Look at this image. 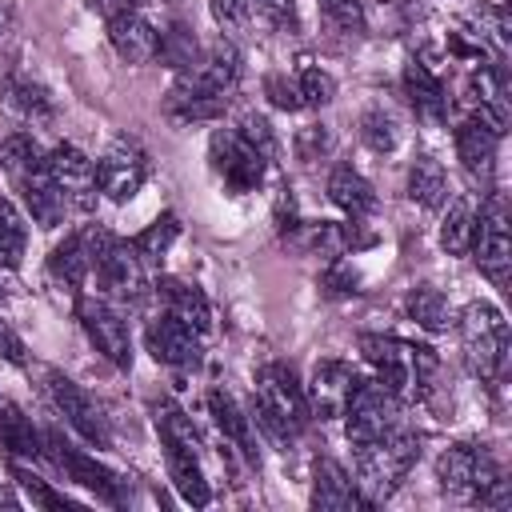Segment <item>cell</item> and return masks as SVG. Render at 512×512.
I'll return each instance as SVG.
<instances>
[{"instance_id": "cell-7", "label": "cell", "mask_w": 512, "mask_h": 512, "mask_svg": "<svg viewBox=\"0 0 512 512\" xmlns=\"http://www.w3.org/2000/svg\"><path fill=\"white\" fill-rule=\"evenodd\" d=\"M208 160H212V172L224 180L228 192H256L264 184V172H268V156L240 136V128H216L212 140H208Z\"/></svg>"}, {"instance_id": "cell-9", "label": "cell", "mask_w": 512, "mask_h": 512, "mask_svg": "<svg viewBox=\"0 0 512 512\" xmlns=\"http://www.w3.org/2000/svg\"><path fill=\"white\" fill-rule=\"evenodd\" d=\"M240 80V52L232 40H216L208 44L188 68H180L172 96H228Z\"/></svg>"}, {"instance_id": "cell-26", "label": "cell", "mask_w": 512, "mask_h": 512, "mask_svg": "<svg viewBox=\"0 0 512 512\" xmlns=\"http://www.w3.org/2000/svg\"><path fill=\"white\" fill-rule=\"evenodd\" d=\"M48 276H52L60 288H72V292L84 288V280L92 276V256H88L84 232H72V236H64V244L52 248V256H48Z\"/></svg>"}, {"instance_id": "cell-28", "label": "cell", "mask_w": 512, "mask_h": 512, "mask_svg": "<svg viewBox=\"0 0 512 512\" xmlns=\"http://www.w3.org/2000/svg\"><path fill=\"white\" fill-rule=\"evenodd\" d=\"M0 448L20 460H44V432H36V424L8 400L0 404Z\"/></svg>"}, {"instance_id": "cell-47", "label": "cell", "mask_w": 512, "mask_h": 512, "mask_svg": "<svg viewBox=\"0 0 512 512\" xmlns=\"http://www.w3.org/2000/svg\"><path fill=\"white\" fill-rule=\"evenodd\" d=\"M252 12H260V16H268V20H284L288 16V0H244Z\"/></svg>"}, {"instance_id": "cell-33", "label": "cell", "mask_w": 512, "mask_h": 512, "mask_svg": "<svg viewBox=\"0 0 512 512\" xmlns=\"http://www.w3.org/2000/svg\"><path fill=\"white\" fill-rule=\"evenodd\" d=\"M472 232H476V204L468 196H456L448 204V216L440 224V248L448 256H468L472 248Z\"/></svg>"}, {"instance_id": "cell-43", "label": "cell", "mask_w": 512, "mask_h": 512, "mask_svg": "<svg viewBox=\"0 0 512 512\" xmlns=\"http://www.w3.org/2000/svg\"><path fill=\"white\" fill-rule=\"evenodd\" d=\"M240 136L244 140H252L268 160H276V136H272V128H268V120L264 116H256V112H248V116H240Z\"/></svg>"}, {"instance_id": "cell-6", "label": "cell", "mask_w": 512, "mask_h": 512, "mask_svg": "<svg viewBox=\"0 0 512 512\" xmlns=\"http://www.w3.org/2000/svg\"><path fill=\"white\" fill-rule=\"evenodd\" d=\"M460 348L464 364L480 380H500L508 368V320L488 300H472L460 312Z\"/></svg>"}, {"instance_id": "cell-32", "label": "cell", "mask_w": 512, "mask_h": 512, "mask_svg": "<svg viewBox=\"0 0 512 512\" xmlns=\"http://www.w3.org/2000/svg\"><path fill=\"white\" fill-rule=\"evenodd\" d=\"M152 424L160 432V444L164 448H184V452H200V436H196V424L184 408H176L172 400H160L152 408Z\"/></svg>"}, {"instance_id": "cell-40", "label": "cell", "mask_w": 512, "mask_h": 512, "mask_svg": "<svg viewBox=\"0 0 512 512\" xmlns=\"http://www.w3.org/2000/svg\"><path fill=\"white\" fill-rule=\"evenodd\" d=\"M12 476H16V484L28 492V500H32L36 508H76V500H68L64 492H52V488H48L44 480H36L28 468H16Z\"/></svg>"}, {"instance_id": "cell-35", "label": "cell", "mask_w": 512, "mask_h": 512, "mask_svg": "<svg viewBox=\"0 0 512 512\" xmlns=\"http://www.w3.org/2000/svg\"><path fill=\"white\" fill-rule=\"evenodd\" d=\"M180 236V220H176V212H160L144 232H136L128 244H132V252L140 256V260H156V256H164L168 248H172V240Z\"/></svg>"}, {"instance_id": "cell-44", "label": "cell", "mask_w": 512, "mask_h": 512, "mask_svg": "<svg viewBox=\"0 0 512 512\" xmlns=\"http://www.w3.org/2000/svg\"><path fill=\"white\" fill-rule=\"evenodd\" d=\"M360 280H356V272L348 268V264H340V260H332L328 264V272L320 276V288L328 292V296H356L360 288H356Z\"/></svg>"}, {"instance_id": "cell-1", "label": "cell", "mask_w": 512, "mask_h": 512, "mask_svg": "<svg viewBox=\"0 0 512 512\" xmlns=\"http://www.w3.org/2000/svg\"><path fill=\"white\" fill-rule=\"evenodd\" d=\"M360 352L376 368V380L396 400H424L432 392L440 360H436V352L428 344H412V340H400V336L368 332V336H360Z\"/></svg>"}, {"instance_id": "cell-19", "label": "cell", "mask_w": 512, "mask_h": 512, "mask_svg": "<svg viewBox=\"0 0 512 512\" xmlns=\"http://www.w3.org/2000/svg\"><path fill=\"white\" fill-rule=\"evenodd\" d=\"M108 44L116 48V56L124 64H148L160 52V32L136 8H128V12L108 20Z\"/></svg>"}, {"instance_id": "cell-18", "label": "cell", "mask_w": 512, "mask_h": 512, "mask_svg": "<svg viewBox=\"0 0 512 512\" xmlns=\"http://www.w3.org/2000/svg\"><path fill=\"white\" fill-rule=\"evenodd\" d=\"M12 184H16L24 208L32 212V220H36L40 228H60V224H64L68 200H64V192L56 188V180H52V172H48V156H44L40 164H32L28 172H20Z\"/></svg>"}, {"instance_id": "cell-41", "label": "cell", "mask_w": 512, "mask_h": 512, "mask_svg": "<svg viewBox=\"0 0 512 512\" xmlns=\"http://www.w3.org/2000/svg\"><path fill=\"white\" fill-rule=\"evenodd\" d=\"M328 152H332V128L308 124V128L296 132V156H300L304 164H316V160L328 156Z\"/></svg>"}, {"instance_id": "cell-10", "label": "cell", "mask_w": 512, "mask_h": 512, "mask_svg": "<svg viewBox=\"0 0 512 512\" xmlns=\"http://www.w3.org/2000/svg\"><path fill=\"white\" fill-rule=\"evenodd\" d=\"M76 320L88 336V344L116 368H132V332L128 320L120 316V308H112V300L104 296H80L76 300Z\"/></svg>"}, {"instance_id": "cell-16", "label": "cell", "mask_w": 512, "mask_h": 512, "mask_svg": "<svg viewBox=\"0 0 512 512\" xmlns=\"http://www.w3.org/2000/svg\"><path fill=\"white\" fill-rule=\"evenodd\" d=\"M360 372L348 364V360H320L316 368H312V380H308V388H304V396H308V412L312 416H320V420H336V416H344V408H348V400H352V392L360 388Z\"/></svg>"}, {"instance_id": "cell-37", "label": "cell", "mask_w": 512, "mask_h": 512, "mask_svg": "<svg viewBox=\"0 0 512 512\" xmlns=\"http://www.w3.org/2000/svg\"><path fill=\"white\" fill-rule=\"evenodd\" d=\"M40 160H44V152H40V144H36L28 132L4 136V144H0V168L8 172V180H16L20 172H28V168L40 164Z\"/></svg>"}, {"instance_id": "cell-4", "label": "cell", "mask_w": 512, "mask_h": 512, "mask_svg": "<svg viewBox=\"0 0 512 512\" xmlns=\"http://www.w3.org/2000/svg\"><path fill=\"white\" fill-rule=\"evenodd\" d=\"M416 460H420V436L404 428H392L380 440L356 444V472H360L356 484L368 492V504L388 500Z\"/></svg>"}, {"instance_id": "cell-22", "label": "cell", "mask_w": 512, "mask_h": 512, "mask_svg": "<svg viewBox=\"0 0 512 512\" xmlns=\"http://www.w3.org/2000/svg\"><path fill=\"white\" fill-rule=\"evenodd\" d=\"M156 296L164 300V312H172L176 320H184L200 336L212 332V304H208V296L196 284H188L180 276H160L156 280Z\"/></svg>"}, {"instance_id": "cell-12", "label": "cell", "mask_w": 512, "mask_h": 512, "mask_svg": "<svg viewBox=\"0 0 512 512\" xmlns=\"http://www.w3.org/2000/svg\"><path fill=\"white\" fill-rule=\"evenodd\" d=\"M476 268L492 280V284H508V264H512V236H508V212L500 196H488L480 216H476V232H472V248Z\"/></svg>"}, {"instance_id": "cell-48", "label": "cell", "mask_w": 512, "mask_h": 512, "mask_svg": "<svg viewBox=\"0 0 512 512\" xmlns=\"http://www.w3.org/2000/svg\"><path fill=\"white\" fill-rule=\"evenodd\" d=\"M84 4H88V12H96L104 20H112V16H120V12L132 8V0H84Z\"/></svg>"}, {"instance_id": "cell-23", "label": "cell", "mask_w": 512, "mask_h": 512, "mask_svg": "<svg viewBox=\"0 0 512 512\" xmlns=\"http://www.w3.org/2000/svg\"><path fill=\"white\" fill-rule=\"evenodd\" d=\"M404 96H408V104L416 108V116L424 124H444L448 120V92L424 60H412L404 68Z\"/></svg>"}, {"instance_id": "cell-31", "label": "cell", "mask_w": 512, "mask_h": 512, "mask_svg": "<svg viewBox=\"0 0 512 512\" xmlns=\"http://www.w3.org/2000/svg\"><path fill=\"white\" fill-rule=\"evenodd\" d=\"M404 312H408V320H416L428 332H448V324H452V308H448L444 292L432 284H416L404 296Z\"/></svg>"}, {"instance_id": "cell-17", "label": "cell", "mask_w": 512, "mask_h": 512, "mask_svg": "<svg viewBox=\"0 0 512 512\" xmlns=\"http://www.w3.org/2000/svg\"><path fill=\"white\" fill-rule=\"evenodd\" d=\"M48 172H52L56 188L64 192L68 208L88 212V208L96 204V188H100V180H96V164H92L76 144H68V140L56 144V148L48 152Z\"/></svg>"}, {"instance_id": "cell-38", "label": "cell", "mask_w": 512, "mask_h": 512, "mask_svg": "<svg viewBox=\"0 0 512 512\" xmlns=\"http://www.w3.org/2000/svg\"><path fill=\"white\" fill-rule=\"evenodd\" d=\"M296 84H300L304 108H324V104H332V96H336V80H332L320 64H300V68H296Z\"/></svg>"}, {"instance_id": "cell-49", "label": "cell", "mask_w": 512, "mask_h": 512, "mask_svg": "<svg viewBox=\"0 0 512 512\" xmlns=\"http://www.w3.org/2000/svg\"><path fill=\"white\" fill-rule=\"evenodd\" d=\"M0 292H4V280H0Z\"/></svg>"}, {"instance_id": "cell-21", "label": "cell", "mask_w": 512, "mask_h": 512, "mask_svg": "<svg viewBox=\"0 0 512 512\" xmlns=\"http://www.w3.org/2000/svg\"><path fill=\"white\" fill-rule=\"evenodd\" d=\"M368 504L360 496V484L332 460V456H320L316 468H312V508H324V512H348V508H360Z\"/></svg>"}, {"instance_id": "cell-11", "label": "cell", "mask_w": 512, "mask_h": 512, "mask_svg": "<svg viewBox=\"0 0 512 512\" xmlns=\"http://www.w3.org/2000/svg\"><path fill=\"white\" fill-rule=\"evenodd\" d=\"M396 416H400V400L380 380H360V388L352 392V400L344 408V436L352 448L380 440L396 428Z\"/></svg>"}, {"instance_id": "cell-13", "label": "cell", "mask_w": 512, "mask_h": 512, "mask_svg": "<svg viewBox=\"0 0 512 512\" xmlns=\"http://www.w3.org/2000/svg\"><path fill=\"white\" fill-rule=\"evenodd\" d=\"M44 380H48V396H52V404L60 408V416H64L92 448H112V428H108L104 408H100L76 380H68L64 372H48Z\"/></svg>"}, {"instance_id": "cell-5", "label": "cell", "mask_w": 512, "mask_h": 512, "mask_svg": "<svg viewBox=\"0 0 512 512\" xmlns=\"http://www.w3.org/2000/svg\"><path fill=\"white\" fill-rule=\"evenodd\" d=\"M84 240H88V256H92V276L104 288V296L124 300V304H140L148 292V280H144V264L132 252V244L112 236L100 224H88Z\"/></svg>"}, {"instance_id": "cell-42", "label": "cell", "mask_w": 512, "mask_h": 512, "mask_svg": "<svg viewBox=\"0 0 512 512\" xmlns=\"http://www.w3.org/2000/svg\"><path fill=\"white\" fill-rule=\"evenodd\" d=\"M208 8H212V20H216L228 36H236V32H244V28H248L252 8H248L244 0H208Z\"/></svg>"}, {"instance_id": "cell-29", "label": "cell", "mask_w": 512, "mask_h": 512, "mask_svg": "<svg viewBox=\"0 0 512 512\" xmlns=\"http://www.w3.org/2000/svg\"><path fill=\"white\" fill-rule=\"evenodd\" d=\"M0 96H4V104H8L16 116H24V120H32V124L52 120V112H56V104H52L48 88H44V84H36L32 76H4Z\"/></svg>"}, {"instance_id": "cell-46", "label": "cell", "mask_w": 512, "mask_h": 512, "mask_svg": "<svg viewBox=\"0 0 512 512\" xmlns=\"http://www.w3.org/2000/svg\"><path fill=\"white\" fill-rule=\"evenodd\" d=\"M0 356H4L8 364H16V368H20V364H28V352H24V340H20L16 332H12V324H8L4 316H0Z\"/></svg>"}, {"instance_id": "cell-2", "label": "cell", "mask_w": 512, "mask_h": 512, "mask_svg": "<svg viewBox=\"0 0 512 512\" xmlns=\"http://www.w3.org/2000/svg\"><path fill=\"white\" fill-rule=\"evenodd\" d=\"M252 420L276 440V444H292L312 412H308V396H304V384L296 380V372L280 360L264 364L256 372V384H252Z\"/></svg>"}, {"instance_id": "cell-24", "label": "cell", "mask_w": 512, "mask_h": 512, "mask_svg": "<svg viewBox=\"0 0 512 512\" xmlns=\"http://www.w3.org/2000/svg\"><path fill=\"white\" fill-rule=\"evenodd\" d=\"M328 200L344 216H352V220H364V216L376 212V192H372V184L352 164H336L332 168V176H328Z\"/></svg>"}, {"instance_id": "cell-15", "label": "cell", "mask_w": 512, "mask_h": 512, "mask_svg": "<svg viewBox=\"0 0 512 512\" xmlns=\"http://www.w3.org/2000/svg\"><path fill=\"white\" fill-rule=\"evenodd\" d=\"M144 348L152 352L156 364H168L176 372H188L204 356V336L196 328H188L184 320H176L172 312H160L144 328Z\"/></svg>"}, {"instance_id": "cell-8", "label": "cell", "mask_w": 512, "mask_h": 512, "mask_svg": "<svg viewBox=\"0 0 512 512\" xmlns=\"http://www.w3.org/2000/svg\"><path fill=\"white\" fill-rule=\"evenodd\" d=\"M44 456L64 472V480L88 488V492L100 496L104 504H124V480H120L108 464H100L96 456H88L84 448H76L72 440H64L56 428L44 432Z\"/></svg>"}, {"instance_id": "cell-39", "label": "cell", "mask_w": 512, "mask_h": 512, "mask_svg": "<svg viewBox=\"0 0 512 512\" xmlns=\"http://www.w3.org/2000/svg\"><path fill=\"white\" fill-rule=\"evenodd\" d=\"M264 96H268L276 108H284V112H300V108H304L296 72H292V76H288V72H272V76H264Z\"/></svg>"}, {"instance_id": "cell-14", "label": "cell", "mask_w": 512, "mask_h": 512, "mask_svg": "<svg viewBox=\"0 0 512 512\" xmlns=\"http://www.w3.org/2000/svg\"><path fill=\"white\" fill-rule=\"evenodd\" d=\"M96 180H100V192L108 200L128 204L144 188V180H148V156H144V148L136 140H128V136L112 140L108 152L96 164Z\"/></svg>"}, {"instance_id": "cell-36", "label": "cell", "mask_w": 512, "mask_h": 512, "mask_svg": "<svg viewBox=\"0 0 512 512\" xmlns=\"http://www.w3.org/2000/svg\"><path fill=\"white\" fill-rule=\"evenodd\" d=\"M360 136H364V144L372 152H392L400 144V124H396V116L388 108H368L360 116Z\"/></svg>"}, {"instance_id": "cell-50", "label": "cell", "mask_w": 512, "mask_h": 512, "mask_svg": "<svg viewBox=\"0 0 512 512\" xmlns=\"http://www.w3.org/2000/svg\"><path fill=\"white\" fill-rule=\"evenodd\" d=\"M0 404H4V400H0Z\"/></svg>"}, {"instance_id": "cell-27", "label": "cell", "mask_w": 512, "mask_h": 512, "mask_svg": "<svg viewBox=\"0 0 512 512\" xmlns=\"http://www.w3.org/2000/svg\"><path fill=\"white\" fill-rule=\"evenodd\" d=\"M164 464H168V480H172V488L180 492V500H184V504L204 508V504L212 500V488H208L204 468H200V452L164 448Z\"/></svg>"}, {"instance_id": "cell-3", "label": "cell", "mask_w": 512, "mask_h": 512, "mask_svg": "<svg viewBox=\"0 0 512 512\" xmlns=\"http://www.w3.org/2000/svg\"><path fill=\"white\" fill-rule=\"evenodd\" d=\"M436 480L456 500H476L488 508H508V480L492 452L476 444H452L436 460Z\"/></svg>"}, {"instance_id": "cell-20", "label": "cell", "mask_w": 512, "mask_h": 512, "mask_svg": "<svg viewBox=\"0 0 512 512\" xmlns=\"http://www.w3.org/2000/svg\"><path fill=\"white\" fill-rule=\"evenodd\" d=\"M452 140H456V156H460L464 172L476 176V180H488V176H492V164H496L500 132H492L476 112H468V116L456 124Z\"/></svg>"}, {"instance_id": "cell-30", "label": "cell", "mask_w": 512, "mask_h": 512, "mask_svg": "<svg viewBox=\"0 0 512 512\" xmlns=\"http://www.w3.org/2000/svg\"><path fill=\"white\" fill-rule=\"evenodd\" d=\"M408 200L420 208H440L448 204V172L436 156H416L408 168Z\"/></svg>"}, {"instance_id": "cell-45", "label": "cell", "mask_w": 512, "mask_h": 512, "mask_svg": "<svg viewBox=\"0 0 512 512\" xmlns=\"http://www.w3.org/2000/svg\"><path fill=\"white\" fill-rule=\"evenodd\" d=\"M320 8L328 12L332 24H340V28H348V32H360V28H364V8H360V0H320Z\"/></svg>"}, {"instance_id": "cell-25", "label": "cell", "mask_w": 512, "mask_h": 512, "mask_svg": "<svg viewBox=\"0 0 512 512\" xmlns=\"http://www.w3.org/2000/svg\"><path fill=\"white\" fill-rule=\"evenodd\" d=\"M208 416L220 428V436L228 444H236L248 460H256V440H252V416H244V408L232 400V392L224 388H208Z\"/></svg>"}, {"instance_id": "cell-34", "label": "cell", "mask_w": 512, "mask_h": 512, "mask_svg": "<svg viewBox=\"0 0 512 512\" xmlns=\"http://www.w3.org/2000/svg\"><path fill=\"white\" fill-rule=\"evenodd\" d=\"M24 248H28V224L20 208L8 196H0V268H20Z\"/></svg>"}]
</instances>
